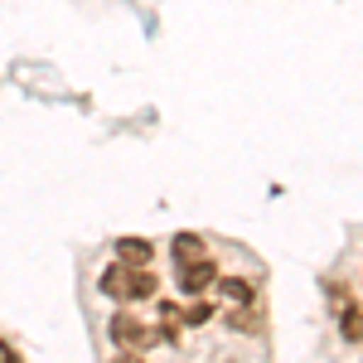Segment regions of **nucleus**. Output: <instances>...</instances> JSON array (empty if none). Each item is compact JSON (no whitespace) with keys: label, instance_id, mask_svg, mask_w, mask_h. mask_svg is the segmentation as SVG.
Returning <instances> with one entry per match:
<instances>
[{"label":"nucleus","instance_id":"obj_1","mask_svg":"<svg viewBox=\"0 0 363 363\" xmlns=\"http://www.w3.org/2000/svg\"><path fill=\"white\" fill-rule=\"evenodd\" d=\"M102 291L112 301H145V296H155V277L145 267H112L102 277Z\"/></svg>","mask_w":363,"mask_h":363},{"label":"nucleus","instance_id":"obj_2","mask_svg":"<svg viewBox=\"0 0 363 363\" xmlns=\"http://www.w3.org/2000/svg\"><path fill=\"white\" fill-rule=\"evenodd\" d=\"M112 339L121 349H150V344H160V330H140L136 315H112Z\"/></svg>","mask_w":363,"mask_h":363},{"label":"nucleus","instance_id":"obj_3","mask_svg":"<svg viewBox=\"0 0 363 363\" xmlns=\"http://www.w3.org/2000/svg\"><path fill=\"white\" fill-rule=\"evenodd\" d=\"M213 281H218V267H213L208 257H203V262H189V267H179V286H184L189 296H203Z\"/></svg>","mask_w":363,"mask_h":363},{"label":"nucleus","instance_id":"obj_4","mask_svg":"<svg viewBox=\"0 0 363 363\" xmlns=\"http://www.w3.org/2000/svg\"><path fill=\"white\" fill-rule=\"evenodd\" d=\"M116 257H121V267H145V262L155 257V247H150L145 238H121V242H116Z\"/></svg>","mask_w":363,"mask_h":363},{"label":"nucleus","instance_id":"obj_5","mask_svg":"<svg viewBox=\"0 0 363 363\" xmlns=\"http://www.w3.org/2000/svg\"><path fill=\"white\" fill-rule=\"evenodd\" d=\"M203 257H208V252H203V238H199V233H179V238H174V262H179V267L203 262Z\"/></svg>","mask_w":363,"mask_h":363},{"label":"nucleus","instance_id":"obj_6","mask_svg":"<svg viewBox=\"0 0 363 363\" xmlns=\"http://www.w3.org/2000/svg\"><path fill=\"white\" fill-rule=\"evenodd\" d=\"M213 286H218V291H223L228 301H238V306H252V286L242 277H218L213 281Z\"/></svg>","mask_w":363,"mask_h":363},{"label":"nucleus","instance_id":"obj_7","mask_svg":"<svg viewBox=\"0 0 363 363\" xmlns=\"http://www.w3.org/2000/svg\"><path fill=\"white\" fill-rule=\"evenodd\" d=\"M339 330H344L349 344H359V339H363V310L359 306H344V310H339Z\"/></svg>","mask_w":363,"mask_h":363},{"label":"nucleus","instance_id":"obj_8","mask_svg":"<svg viewBox=\"0 0 363 363\" xmlns=\"http://www.w3.org/2000/svg\"><path fill=\"white\" fill-rule=\"evenodd\" d=\"M213 320V306L208 301H194L189 310H179V325H208Z\"/></svg>","mask_w":363,"mask_h":363},{"label":"nucleus","instance_id":"obj_9","mask_svg":"<svg viewBox=\"0 0 363 363\" xmlns=\"http://www.w3.org/2000/svg\"><path fill=\"white\" fill-rule=\"evenodd\" d=\"M228 325H233V330H252L257 320H252V315H242V310H233V315H228Z\"/></svg>","mask_w":363,"mask_h":363},{"label":"nucleus","instance_id":"obj_10","mask_svg":"<svg viewBox=\"0 0 363 363\" xmlns=\"http://www.w3.org/2000/svg\"><path fill=\"white\" fill-rule=\"evenodd\" d=\"M112 363H145V359H140L136 349H121V354H116V359H112Z\"/></svg>","mask_w":363,"mask_h":363},{"label":"nucleus","instance_id":"obj_11","mask_svg":"<svg viewBox=\"0 0 363 363\" xmlns=\"http://www.w3.org/2000/svg\"><path fill=\"white\" fill-rule=\"evenodd\" d=\"M0 363H20V359H15V354H10V349H5V344H0Z\"/></svg>","mask_w":363,"mask_h":363}]
</instances>
